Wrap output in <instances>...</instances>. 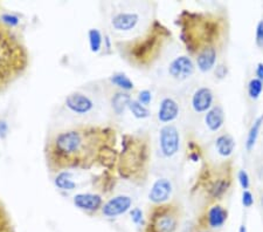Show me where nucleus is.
Wrapping results in <instances>:
<instances>
[{
	"label": "nucleus",
	"instance_id": "9d476101",
	"mask_svg": "<svg viewBox=\"0 0 263 232\" xmlns=\"http://www.w3.org/2000/svg\"><path fill=\"white\" fill-rule=\"evenodd\" d=\"M213 103V93L210 88L201 87L194 92L192 96V107L194 112L205 113L208 112Z\"/></svg>",
	"mask_w": 263,
	"mask_h": 232
},
{
	"label": "nucleus",
	"instance_id": "423d86ee",
	"mask_svg": "<svg viewBox=\"0 0 263 232\" xmlns=\"http://www.w3.org/2000/svg\"><path fill=\"white\" fill-rule=\"evenodd\" d=\"M151 232H174L177 229V218L169 210H159L152 216Z\"/></svg>",
	"mask_w": 263,
	"mask_h": 232
},
{
	"label": "nucleus",
	"instance_id": "9b49d317",
	"mask_svg": "<svg viewBox=\"0 0 263 232\" xmlns=\"http://www.w3.org/2000/svg\"><path fill=\"white\" fill-rule=\"evenodd\" d=\"M179 115V105L173 99L165 98L161 100L158 109V120L161 123H169L177 119Z\"/></svg>",
	"mask_w": 263,
	"mask_h": 232
},
{
	"label": "nucleus",
	"instance_id": "72a5a7b5",
	"mask_svg": "<svg viewBox=\"0 0 263 232\" xmlns=\"http://www.w3.org/2000/svg\"><path fill=\"white\" fill-rule=\"evenodd\" d=\"M261 204H262V208H263V196L261 197Z\"/></svg>",
	"mask_w": 263,
	"mask_h": 232
},
{
	"label": "nucleus",
	"instance_id": "1a4fd4ad",
	"mask_svg": "<svg viewBox=\"0 0 263 232\" xmlns=\"http://www.w3.org/2000/svg\"><path fill=\"white\" fill-rule=\"evenodd\" d=\"M73 202L77 209L93 212V211H97L99 208H102L103 200L101 196L96 195V193H77L74 196Z\"/></svg>",
	"mask_w": 263,
	"mask_h": 232
},
{
	"label": "nucleus",
	"instance_id": "2eb2a0df",
	"mask_svg": "<svg viewBox=\"0 0 263 232\" xmlns=\"http://www.w3.org/2000/svg\"><path fill=\"white\" fill-rule=\"evenodd\" d=\"M234 147H235V141L231 135H221L215 141L216 151L224 157H228L233 154Z\"/></svg>",
	"mask_w": 263,
	"mask_h": 232
},
{
	"label": "nucleus",
	"instance_id": "dca6fc26",
	"mask_svg": "<svg viewBox=\"0 0 263 232\" xmlns=\"http://www.w3.org/2000/svg\"><path fill=\"white\" fill-rule=\"evenodd\" d=\"M54 184L56 185V188L64 190V191H72L76 188V183L73 181V174L70 171L60 172L54 180Z\"/></svg>",
	"mask_w": 263,
	"mask_h": 232
},
{
	"label": "nucleus",
	"instance_id": "f8f14e48",
	"mask_svg": "<svg viewBox=\"0 0 263 232\" xmlns=\"http://www.w3.org/2000/svg\"><path fill=\"white\" fill-rule=\"evenodd\" d=\"M225 122V114L222 108L220 105L211 108L205 116V123L208 127V129L212 132H218V130L224 126Z\"/></svg>",
	"mask_w": 263,
	"mask_h": 232
},
{
	"label": "nucleus",
	"instance_id": "0eeeda50",
	"mask_svg": "<svg viewBox=\"0 0 263 232\" xmlns=\"http://www.w3.org/2000/svg\"><path fill=\"white\" fill-rule=\"evenodd\" d=\"M172 193V183L168 179H159L152 184L149 192V200L154 204H163L168 202Z\"/></svg>",
	"mask_w": 263,
	"mask_h": 232
},
{
	"label": "nucleus",
	"instance_id": "39448f33",
	"mask_svg": "<svg viewBox=\"0 0 263 232\" xmlns=\"http://www.w3.org/2000/svg\"><path fill=\"white\" fill-rule=\"evenodd\" d=\"M194 73V63L189 57L181 56L171 61L169 74L175 80H186Z\"/></svg>",
	"mask_w": 263,
	"mask_h": 232
},
{
	"label": "nucleus",
	"instance_id": "f257e3e1",
	"mask_svg": "<svg viewBox=\"0 0 263 232\" xmlns=\"http://www.w3.org/2000/svg\"><path fill=\"white\" fill-rule=\"evenodd\" d=\"M53 146L58 157L73 159L86 148V134L75 129L62 132L54 138Z\"/></svg>",
	"mask_w": 263,
	"mask_h": 232
},
{
	"label": "nucleus",
	"instance_id": "2f4dec72",
	"mask_svg": "<svg viewBox=\"0 0 263 232\" xmlns=\"http://www.w3.org/2000/svg\"><path fill=\"white\" fill-rule=\"evenodd\" d=\"M256 75L258 80H263V63H258L257 68H256Z\"/></svg>",
	"mask_w": 263,
	"mask_h": 232
},
{
	"label": "nucleus",
	"instance_id": "4be33fe9",
	"mask_svg": "<svg viewBox=\"0 0 263 232\" xmlns=\"http://www.w3.org/2000/svg\"><path fill=\"white\" fill-rule=\"evenodd\" d=\"M262 91H263V82L261 80L258 79L250 80V82L248 84V94L250 96V99L256 100L260 98Z\"/></svg>",
	"mask_w": 263,
	"mask_h": 232
},
{
	"label": "nucleus",
	"instance_id": "6e6552de",
	"mask_svg": "<svg viewBox=\"0 0 263 232\" xmlns=\"http://www.w3.org/2000/svg\"><path fill=\"white\" fill-rule=\"evenodd\" d=\"M139 23V15L135 12H119L111 18V27L117 32L132 31Z\"/></svg>",
	"mask_w": 263,
	"mask_h": 232
},
{
	"label": "nucleus",
	"instance_id": "c756f323",
	"mask_svg": "<svg viewBox=\"0 0 263 232\" xmlns=\"http://www.w3.org/2000/svg\"><path fill=\"white\" fill-rule=\"evenodd\" d=\"M8 123L5 120H0V138H6L8 135Z\"/></svg>",
	"mask_w": 263,
	"mask_h": 232
},
{
	"label": "nucleus",
	"instance_id": "f704fd0d",
	"mask_svg": "<svg viewBox=\"0 0 263 232\" xmlns=\"http://www.w3.org/2000/svg\"><path fill=\"white\" fill-rule=\"evenodd\" d=\"M200 232H208V231H200Z\"/></svg>",
	"mask_w": 263,
	"mask_h": 232
},
{
	"label": "nucleus",
	"instance_id": "f3484780",
	"mask_svg": "<svg viewBox=\"0 0 263 232\" xmlns=\"http://www.w3.org/2000/svg\"><path fill=\"white\" fill-rule=\"evenodd\" d=\"M130 101V95L127 94V93H117V94L114 95V98L111 99V107L117 115H122L125 109L129 107Z\"/></svg>",
	"mask_w": 263,
	"mask_h": 232
},
{
	"label": "nucleus",
	"instance_id": "5701e85b",
	"mask_svg": "<svg viewBox=\"0 0 263 232\" xmlns=\"http://www.w3.org/2000/svg\"><path fill=\"white\" fill-rule=\"evenodd\" d=\"M228 188V183L226 181H218L214 185H213L212 189H211V193L213 197H220L222 196L225 192H226V190Z\"/></svg>",
	"mask_w": 263,
	"mask_h": 232
},
{
	"label": "nucleus",
	"instance_id": "f03ea898",
	"mask_svg": "<svg viewBox=\"0 0 263 232\" xmlns=\"http://www.w3.org/2000/svg\"><path fill=\"white\" fill-rule=\"evenodd\" d=\"M159 147L161 154L165 157H172L180 148V135L177 127L166 124L159 132Z\"/></svg>",
	"mask_w": 263,
	"mask_h": 232
},
{
	"label": "nucleus",
	"instance_id": "bb28decb",
	"mask_svg": "<svg viewBox=\"0 0 263 232\" xmlns=\"http://www.w3.org/2000/svg\"><path fill=\"white\" fill-rule=\"evenodd\" d=\"M237 179H239V182L241 184V187L245 190H247L249 188V176L247 174V171L245 170H240L239 175H237Z\"/></svg>",
	"mask_w": 263,
	"mask_h": 232
},
{
	"label": "nucleus",
	"instance_id": "cd10ccee",
	"mask_svg": "<svg viewBox=\"0 0 263 232\" xmlns=\"http://www.w3.org/2000/svg\"><path fill=\"white\" fill-rule=\"evenodd\" d=\"M254 203V198L252 192H249L248 190H244V192H242V204L246 208H250V206L253 205Z\"/></svg>",
	"mask_w": 263,
	"mask_h": 232
},
{
	"label": "nucleus",
	"instance_id": "6ab92c4d",
	"mask_svg": "<svg viewBox=\"0 0 263 232\" xmlns=\"http://www.w3.org/2000/svg\"><path fill=\"white\" fill-rule=\"evenodd\" d=\"M88 39H89V47L93 53H98L102 48L103 38L101 32L97 28H91L88 31Z\"/></svg>",
	"mask_w": 263,
	"mask_h": 232
},
{
	"label": "nucleus",
	"instance_id": "412c9836",
	"mask_svg": "<svg viewBox=\"0 0 263 232\" xmlns=\"http://www.w3.org/2000/svg\"><path fill=\"white\" fill-rule=\"evenodd\" d=\"M128 108L130 109L132 115L135 116L136 119H146V117L150 116V111L148 107H145V105L139 103L137 100H131Z\"/></svg>",
	"mask_w": 263,
	"mask_h": 232
},
{
	"label": "nucleus",
	"instance_id": "473e14b6",
	"mask_svg": "<svg viewBox=\"0 0 263 232\" xmlns=\"http://www.w3.org/2000/svg\"><path fill=\"white\" fill-rule=\"evenodd\" d=\"M239 232H247V227H246L245 225H241L239 229Z\"/></svg>",
	"mask_w": 263,
	"mask_h": 232
},
{
	"label": "nucleus",
	"instance_id": "4468645a",
	"mask_svg": "<svg viewBox=\"0 0 263 232\" xmlns=\"http://www.w3.org/2000/svg\"><path fill=\"white\" fill-rule=\"evenodd\" d=\"M207 221L211 227H213V229H218V227L222 226L225 224V222L227 221V211L220 205L212 206V208L208 210Z\"/></svg>",
	"mask_w": 263,
	"mask_h": 232
},
{
	"label": "nucleus",
	"instance_id": "a878e982",
	"mask_svg": "<svg viewBox=\"0 0 263 232\" xmlns=\"http://www.w3.org/2000/svg\"><path fill=\"white\" fill-rule=\"evenodd\" d=\"M130 216H131V221L135 223L136 225H139L143 223V211H141L139 208H135L130 211Z\"/></svg>",
	"mask_w": 263,
	"mask_h": 232
},
{
	"label": "nucleus",
	"instance_id": "c85d7f7f",
	"mask_svg": "<svg viewBox=\"0 0 263 232\" xmlns=\"http://www.w3.org/2000/svg\"><path fill=\"white\" fill-rule=\"evenodd\" d=\"M256 44L260 47H263V20L257 24L256 27Z\"/></svg>",
	"mask_w": 263,
	"mask_h": 232
},
{
	"label": "nucleus",
	"instance_id": "ddd939ff",
	"mask_svg": "<svg viewBox=\"0 0 263 232\" xmlns=\"http://www.w3.org/2000/svg\"><path fill=\"white\" fill-rule=\"evenodd\" d=\"M216 61V50L213 47L204 48L201 52L198 54L197 65L198 68L201 72H210L213 67L215 66Z\"/></svg>",
	"mask_w": 263,
	"mask_h": 232
},
{
	"label": "nucleus",
	"instance_id": "7ed1b4c3",
	"mask_svg": "<svg viewBox=\"0 0 263 232\" xmlns=\"http://www.w3.org/2000/svg\"><path fill=\"white\" fill-rule=\"evenodd\" d=\"M65 105L70 112L76 114V115H86V114L93 111L95 103L88 95L80 92H75L67 95Z\"/></svg>",
	"mask_w": 263,
	"mask_h": 232
},
{
	"label": "nucleus",
	"instance_id": "a211bd4d",
	"mask_svg": "<svg viewBox=\"0 0 263 232\" xmlns=\"http://www.w3.org/2000/svg\"><path fill=\"white\" fill-rule=\"evenodd\" d=\"M262 123H263V116H260L254 121L253 126L250 127V130L247 136V141H246V148H247L248 151L252 150L254 146H255L257 136H258V132H260Z\"/></svg>",
	"mask_w": 263,
	"mask_h": 232
},
{
	"label": "nucleus",
	"instance_id": "393cba45",
	"mask_svg": "<svg viewBox=\"0 0 263 232\" xmlns=\"http://www.w3.org/2000/svg\"><path fill=\"white\" fill-rule=\"evenodd\" d=\"M0 19H2V20L4 21V23H5L6 25H8V26H11V27L18 26L19 23H20L19 16H16V15H14V14H11V13L3 14L2 18H0Z\"/></svg>",
	"mask_w": 263,
	"mask_h": 232
},
{
	"label": "nucleus",
	"instance_id": "7c9ffc66",
	"mask_svg": "<svg viewBox=\"0 0 263 232\" xmlns=\"http://www.w3.org/2000/svg\"><path fill=\"white\" fill-rule=\"evenodd\" d=\"M215 75H216V77H218L219 79H224V78L227 75V68H226V67H225L224 65L216 66V68H215Z\"/></svg>",
	"mask_w": 263,
	"mask_h": 232
},
{
	"label": "nucleus",
	"instance_id": "20e7f679",
	"mask_svg": "<svg viewBox=\"0 0 263 232\" xmlns=\"http://www.w3.org/2000/svg\"><path fill=\"white\" fill-rule=\"evenodd\" d=\"M132 200L130 196L118 195L110 198L107 203L102 205V213L108 218H114L128 212L131 209Z\"/></svg>",
	"mask_w": 263,
	"mask_h": 232
},
{
	"label": "nucleus",
	"instance_id": "b1692460",
	"mask_svg": "<svg viewBox=\"0 0 263 232\" xmlns=\"http://www.w3.org/2000/svg\"><path fill=\"white\" fill-rule=\"evenodd\" d=\"M137 101H138V102L141 103L143 105H145V107H148V105L151 103V101H152L151 92L148 91V90H144V91L139 92L138 98H137Z\"/></svg>",
	"mask_w": 263,
	"mask_h": 232
},
{
	"label": "nucleus",
	"instance_id": "aec40b11",
	"mask_svg": "<svg viewBox=\"0 0 263 232\" xmlns=\"http://www.w3.org/2000/svg\"><path fill=\"white\" fill-rule=\"evenodd\" d=\"M110 81L112 84H115V86L119 87L120 90L123 91H132L133 90V82L131 81L130 79H129V77H127V75L123 74V73H116L112 75V77H110Z\"/></svg>",
	"mask_w": 263,
	"mask_h": 232
}]
</instances>
